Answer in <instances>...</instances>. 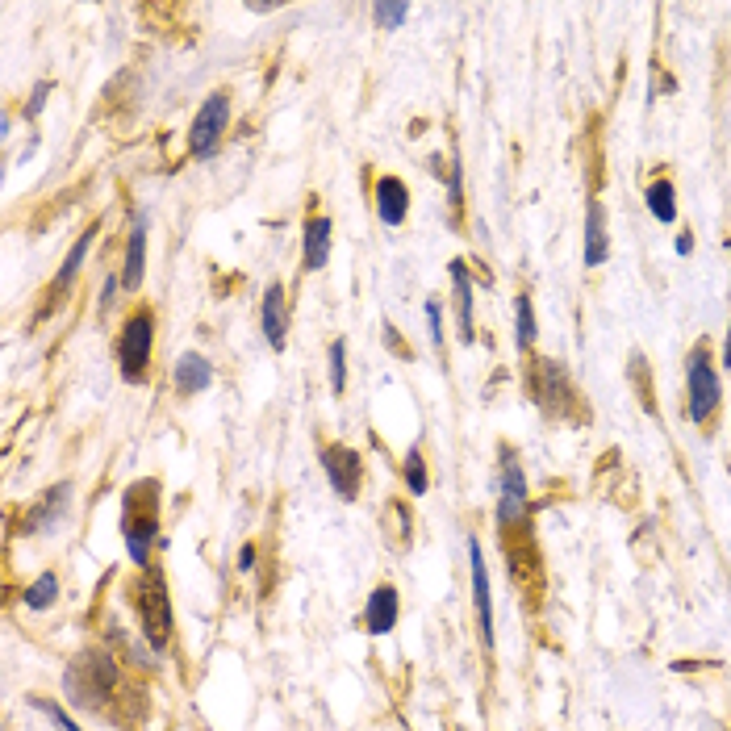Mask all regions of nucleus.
I'll list each match as a JSON object with an SVG mask.
<instances>
[{"label": "nucleus", "instance_id": "obj_2", "mask_svg": "<svg viewBox=\"0 0 731 731\" xmlns=\"http://www.w3.org/2000/svg\"><path fill=\"white\" fill-rule=\"evenodd\" d=\"M155 493V481L130 485L126 489V514H122V535H126V552L138 569H151V548L159 539V502L147 498Z\"/></svg>", "mask_w": 731, "mask_h": 731}, {"label": "nucleus", "instance_id": "obj_29", "mask_svg": "<svg viewBox=\"0 0 731 731\" xmlns=\"http://www.w3.org/2000/svg\"><path fill=\"white\" fill-rule=\"evenodd\" d=\"M447 201H452L456 209H460V201H464V163L460 159H452V172H447Z\"/></svg>", "mask_w": 731, "mask_h": 731}, {"label": "nucleus", "instance_id": "obj_18", "mask_svg": "<svg viewBox=\"0 0 731 731\" xmlns=\"http://www.w3.org/2000/svg\"><path fill=\"white\" fill-rule=\"evenodd\" d=\"M67 502H72V485H51L38 498V506L26 514V531H34V535H42V531H51L55 523H59V514L67 510Z\"/></svg>", "mask_w": 731, "mask_h": 731}, {"label": "nucleus", "instance_id": "obj_4", "mask_svg": "<svg viewBox=\"0 0 731 731\" xmlns=\"http://www.w3.org/2000/svg\"><path fill=\"white\" fill-rule=\"evenodd\" d=\"M134 606H138V619H143V635L151 640V648L163 652L172 640V598H168V581H163V573L147 569L143 577H138Z\"/></svg>", "mask_w": 731, "mask_h": 731}, {"label": "nucleus", "instance_id": "obj_26", "mask_svg": "<svg viewBox=\"0 0 731 731\" xmlns=\"http://www.w3.org/2000/svg\"><path fill=\"white\" fill-rule=\"evenodd\" d=\"M30 706H34L38 715H46V719H51V727H55V731H80V723H76L72 715H67L55 698H30Z\"/></svg>", "mask_w": 731, "mask_h": 731}, {"label": "nucleus", "instance_id": "obj_9", "mask_svg": "<svg viewBox=\"0 0 731 731\" xmlns=\"http://www.w3.org/2000/svg\"><path fill=\"white\" fill-rule=\"evenodd\" d=\"M259 330L272 351H285L289 347V301H285V289L280 285H268L264 289V305H259Z\"/></svg>", "mask_w": 731, "mask_h": 731}, {"label": "nucleus", "instance_id": "obj_30", "mask_svg": "<svg viewBox=\"0 0 731 731\" xmlns=\"http://www.w3.org/2000/svg\"><path fill=\"white\" fill-rule=\"evenodd\" d=\"M439 326H443V305L439 301H427V330H431V343L435 347L443 343V330Z\"/></svg>", "mask_w": 731, "mask_h": 731}, {"label": "nucleus", "instance_id": "obj_20", "mask_svg": "<svg viewBox=\"0 0 731 731\" xmlns=\"http://www.w3.org/2000/svg\"><path fill=\"white\" fill-rule=\"evenodd\" d=\"M535 393L539 402H544L548 410H560V397L569 402V376L560 372L556 360H539V381H535Z\"/></svg>", "mask_w": 731, "mask_h": 731}, {"label": "nucleus", "instance_id": "obj_8", "mask_svg": "<svg viewBox=\"0 0 731 731\" xmlns=\"http://www.w3.org/2000/svg\"><path fill=\"white\" fill-rule=\"evenodd\" d=\"M322 473H326L330 489H335L343 502H356V493H360V485H364V460H360L356 447L330 443L326 452H322Z\"/></svg>", "mask_w": 731, "mask_h": 731}, {"label": "nucleus", "instance_id": "obj_32", "mask_svg": "<svg viewBox=\"0 0 731 731\" xmlns=\"http://www.w3.org/2000/svg\"><path fill=\"white\" fill-rule=\"evenodd\" d=\"M673 251H677V255H690V251H694V234H690V230H681V234H677V243H673Z\"/></svg>", "mask_w": 731, "mask_h": 731}, {"label": "nucleus", "instance_id": "obj_6", "mask_svg": "<svg viewBox=\"0 0 731 731\" xmlns=\"http://www.w3.org/2000/svg\"><path fill=\"white\" fill-rule=\"evenodd\" d=\"M151 343H155V318H151V310L130 314V322L122 326V339H117V364H122V376H126L130 385H138L147 376Z\"/></svg>", "mask_w": 731, "mask_h": 731}, {"label": "nucleus", "instance_id": "obj_17", "mask_svg": "<svg viewBox=\"0 0 731 731\" xmlns=\"http://www.w3.org/2000/svg\"><path fill=\"white\" fill-rule=\"evenodd\" d=\"M97 234H101V226L92 222V226H84V234L76 239V247L67 251V259H63V268L55 272V280H51V305L72 289V280L80 276V268H84V259H88V251H92V243H97Z\"/></svg>", "mask_w": 731, "mask_h": 731}, {"label": "nucleus", "instance_id": "obj_19", "mask_svg": "<svg viewBox=\"0 0 731 731\" xmlns=\"http://www.w3.org/2000/svg\"><path fill=\"white\" fill-rule=\"evenodd\" d=\"M330 243H335V222H330V218H310V222H305V272H322L326 268Z\"/></svg>", "mask_w": 731, "mask_h": 731}, {"label": "nucleus", "instance_id": "obj_33", "mask_svg": "<svg viewBox=\"0 0 731 731\" xmlns=\"http://www.w3.org/2000/svg\"><path fill=\"white\" fill-rule=\"evenodd\" d=\"M239 569H243V573L255 569V544H243V552H239Z\"/></svg>", "mask_w": 731, "mask_h": 731}, {"label": "nucleus", "instance_id": "obj_23", "mask_svg": "<svg viewBox=\"0 0 731 731\" xmlns=\"http://www.w3.org/2000/svg\"><path fill=\"white\" fill-rule=\"evenodd\" d=\"M55 598H59V577H55V573H42V577L26 589V598H21V602H26V610H34V615H38V610H51Z\"/></svg>", "mask_w": 731, "mask_h": 731}, {"label": "nucleus", "instance_id": "obj_12", "mask_svg": "<svg viewBox=\"0 0 731 731\" xmlns=\"http://www.w3.org/2000/svg\"><path fill=\"white\" fill-rule=\"evenodd\" d=\"M402 615V598H397L393 585H376L372 598L364 602V631L368 635H389Z\"/></svg>", "mask_w": 731, "mask_h": 731}, {"label": "nucleus", "instance_id": "obj_22", "mask_svg": "<svg viewBox=\"0 0 731 731\" xmlns=\"http://www.w3.org/2000/svg\"><path fill=\"white\" fill-rule=\"evenodd\" d=\"M535 335H539V322H535L531 293H518V301H514V343H518V351H531Z\"/></svg>", "mask_w": 731, "mask_h": 731}, {"label": "nucleus", "instance_id": "obj_13", "mask_svg": "<svg viewBox=\"0 0 731 731\" xmlns=\"http://www.w3.org/2000/svg\"><path fill=\"white\" fill-rule=\"evenodd\" d=\"M447 272H452V305H456L460 339L473 343V272H468L464 259H452V264H447Z\"/></svg>", "mask_w": 731, "mask_h": 731}, {"label": "nucleus", "instance_id": "obj_1", "mask_svg": "<svg viewBox=\"0 0 731 731\" xmlns=\"http://www.w3.org/2000/svg\"><path fill=\"white\" fill-rule=\"evenodd\" d=\"M63 690L72 694V702L84 706V711H97V706L117 690V660L109 652H97V648L80 652L63 673Z\"/></svg>", "mask_w": 731, "mask_h": 731}, {"label": "nucleus", "instance_id": "obj_21", "mask_svg": "<svg viewBox=\"0 0 731 731\" xmlns=\"http://www.w3.org/2000/svg\"><path fill=\"white\" fill-rule=\"evenodd\" d=\"M644 201H648V214L660 226H673L677 222V188H673V180H652Z\"/></svg>", "mask_w": 731, "mask_h": 731}, {"label": "nucleus", "instance_id": "obj_11", "mask_svg": "<svg viewBox=\"0 0 731 731\" xmlns=\"http://www.w3.org/2000/svg\"><path fill=\"white\" fill-rule=\"evenodd\" d=\"M143 272H147V214L138 209L130 218V234H126V264H122V289L134 293L143 285Z\"/></svg>", "mask_w": 731, "mask_h": 731}, {"label": "nucleus", "instance_id": "obj_14", "mask_svg": "<svg viewBox=\"0 0 731 731\" xmlns=\"http://www.w3.org/2000/svg\"><path fill=\"white\" fill-rule=\"evenodd\" d=\"M406 214H410V188H406V180L381 176V180H376V218H381L385 226H402Z\"/></svg>", "mask_w": 731, "mask_h": 731}, {"label": "nucleus", "instance_id": "obj_5", "mask_svg": "<svg viewBox=\"0 0 731 731\" xmlns=\"http://www.w3.org/2000/svg\"><path fill=\"white\" fill-rule=\"evenodd\" d=\"M498 460H502V468H498V523L518 527L531 518V485H527L523 464L514 456V447H502Z\"/></svg>", "mask_w": 731, "mask_h": 731}, {"label": "nucleus", "instance_id": "obj_7", "mask_svg": "<svg viewBox=\"0 0 731 731\" xmlns=\"http://www.w3.org/2000/svg\"><path fill=\"white\" fill-rule=\"evenodd\" d=\"M226 126H230V92L218 88V92H209V97H205V105L193 117V130H188V147H193V155L197 159H214L218 147H222Z\"/></svg>", "mask_w": 731, "mask_h": 731}, {"label": "nucleus", "instance_id": "obj_16", "mask_svg": "<svg viewBox=\"0 0 731 731\" xmlns=\"http://www.w3.org/2000/svg\"><path fill=\"white\" fill-rule=\"evenodd\" d=\"M172 381H176V393L197 397V393H205L209 385H214V364H209L205 356H197V351H184V356L176 360V368H172Z\"/></svg>", "mask_w": 731, "mask_h": 731}, {"label": "nucleus", "instance_id": "obj_24", "mask_svg": "<svg viewBox=\"0 0 731 731\" xmlns=\"http://www.w3.org/2000/svg\"><path fill=\"white\" fill-rule=\"evenodd\" d=\"M402 473H406V489H410V493H427V489H431V477H427V460H422V452H418V447H410V452H406Z\"/></svg>", "mask_w": 731, "mask_h": 731}, {"label": "nucleus", "instance_id": "obj_31", "mask_svg": "<svg viewBox=\"0 0 731 731\" xmlns=\"http://www.w3.org/2000/svg\"><path fill=\"white\" fill-rule=\"evenodd\" d=\"M117 289H122V276H109L105 289H101V310H109V305L117 301Z\"/></svg>", "mask_w": 731, "mask_h": 731}, {"label": "nucleus", "instance_id": "obj_28", "mask_svg": "<svg viewBox=\"0 0 731 731\" xmlns=\"http://www.w3.org/2000/svg\"><path fill=\"white\" fill-rule=\"evenodd\" d=\"M51 88H55L51 80H38V84H34V92H30L26 109H21V113H26V122H34V117H38V113L46 109V97H51Z\"/></svg>", "mask_w": 731, "mask_h": 731}, {"label": "nucleus", "instance_id": "obj_10", "mask_svg": "<svg viewBox=\"0 0 731 731\" xmlns=\"http://www.w3.org/2000/svg\"><path fill=\"white\" fill-rule=\"evenodd\" d=\"M468 560H473V606H477V623H481V644L493 648V594H489L485 552L477 539H468Z\"/></svg>", "mask_w": 731, "mask_h": 731}, {"label": "nucleus", "instance_id": "obj_15", "mask_svg": "<svg viewBox=\"0 0 731 731\" xmlns=\"http://www.w3.org/2000/svg\"><path fill=\"white\" fill-rule=\"evenodd\" d=\"M610 259V230H606V205L589 201L585 209V268H602Z\"/></svg>", "mask_w": 731, "mask_h": 731}, {"label": "nucleus", "instance_id": "obj_25", "mask_svg": "<svg viewBox=\"0 0 731 731\" xmlns=\"http://www.w3.org/2000/svg\"><path fill=\"white\" fill-rule=\"evenodd\" d=\"M406 17H410V5H406V0H397V5H393V0H381V5H372L376 30H397Z\"/></svg>", "mask_w": 731, "mask_h": 731}, {"label": "nucleus", "instance_id": "obj_3", "mask_svg": "<svg viewBox=\"0 0 731 731\" xmlns=\"http://www.w3.org/2000/svg\"><path fill=\"white\" fill-rule=\"evenodd\" d=\"M723 406V385H719V372H715V360L711 351L702 343L690 351L686 360V410H690V422L706 427Z\"/></svg>", "mask_w": 731, "mask_h": 731}, {"label": "nucleus", "instance_id": "obj_27", "mask_svg": "<svg viewBox=\"0 0 731 731\" xmlns=\"http://www.w3.org/2000/svg\"><path fill=\"white\" fill-rule=\"evenodd\" d=\"M330 389H335V393L347 389V339L330 343Z\"/></svg>", "mask_w": 731, "mask_h": 731}, {"label": "nucleus", "instance_id": "obj_34", "mask_svg": "<svg viewBox=\"0 0 731 731\" xmlns=\"http://www.w3.org/2000/svg\"><path fill=\"white\" fill-rule=\"evenodd\" d=\"M719 364L731 368V322H727V335H723V351H719Z\"/></svg>", "mask_w": 731, "mask_h": 731}]
</instances>
